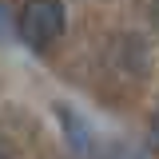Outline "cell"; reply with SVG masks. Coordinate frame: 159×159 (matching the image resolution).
Instances as JSON below:
<instances>
[{
  "label": "cell",
  "mask_w": 159,
  "mask_h": 159,
  "mask_svg": "<svg viewBox=\"0 0 159 159\" xmlns=\"http://www.w3.org/2000/svg\"><path fill=\"white\" fill-rule=\"evenodd\" d=\"M0 36H8V16H4V8H0Z\"/></svg>",
  "instance_id": "277c9868"
},
{
  "label": "cell",
  "mask_w": 159,
  "mask_h": 159,
  "mask_svg": "<svg viewBox=\"0 0 159 159\" xmlns=\"http://www.w3.org/2000/svg\"><path fill=\"white\" fill-rule=\"evenodd\" d=\"M147 147H151V151L159 155V111L151 116V127H147Z\"/></svg>",
  "instance_id": "3957f363"
},
{
  "label": "cell",
  "mask_w": 159,
  "mask_h": 159,
  "mask_svg": "<svg viewBox=\"0 0 159 159\" xmlns=\"http://www.w3.org/2000/svg\"><path fill=\"white\" fill-rule=\"evenodd\" d=\"M0 159H12V151H8V143L0 139Z\"/></svg>",
  "instance_id": "5b68a950"
},
{
  "label": "cell",
  "mask_w": 159,
  "mask_h": 159,
  "mask_svg": "<svg viewBox=\"0 0 159 159\" xmlns=\"http://www.w3.org/2000/svg\"><path fill=\"white\" fill-rule=\"evenodd\" d=\"M16 32L24 36L28 48H48L64 32V4L60 0H28L16 16Z\"/></svg>",
  "instance_id": "6da1fadb"
},
{
  "label": "cell",
  "mask_w": 159,
  "mask_h": 159,
  "mask_svg": "<svg viewBox=\"0 0 159 159\" xmlns=\"http://www.w3.org/2000/svg\"><path fill=\"white\" fill-rule=\"evenodd\" d=\"M56 116L64 119V131H68V139L76 143V151H80V155H88V147H92V135H88L84 119H80L72 107H64V103H56Z\"/></svg>",
  "instance_id": "7a4b0ae2"
}]
</instances>
